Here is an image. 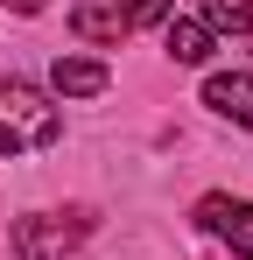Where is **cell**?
I'll return each instance as SVG.
<instances>
[{
	"label": "cell",
	"instance_id": "obj_9",
	"mask_svg": "<svg viewBox=\"0 0 253 260\" xmlns=\"http://www.w3.org/2000/svg\"><path fill=\"white\" fill-rule=\"evenodd\" d=\"M14 7H21V14H42V7H49V0H14Z\"/></svg>",
	"mask_w": 253,
	"mask_h": 260
},
{
	"label": "cell",
	"instance_id": "obj_8",
	"mask_svg": "<svg viewBox=\"0 0 253 260\" xmlns=\"http://www.w3.org/2000/svg\"><path fill=\"white\" fill-rule=\"evenodd\" d=\"M204 28H232V36H253V0H204Z\"/></svg>",
	"mask_w": 253,
	"mask_h": 260
},
{
	"label": "cell",
	"instance_id": "obj_3",
	"mask_svg": "<svg viewBox=\"0 0 253 260\" xmlns=\"http://www.w3.org/2000/svg\"><path fill=\"white\" fill-rule=\"evenodd\" d=\"M197 218H204L211 232L232 246L239 260H253V204H232V197H204L197 204Z\"/></svg>",
	"mask_w": 253,
	"mask_h": 260
},
{
	"label": "cell",
	"instance_id": "obj_4",
	"mask_svg": "<svg viewBox=\"0 0 253 260\" xmlns=\"http://www.w3.org/2000/svg\"><path fill=\"white\" fill-rule=\"evenodd\" d=\"M204 106L225 113V120H239V127H253V71H225V78H211V85H204Z\"/></svg>",
	"mask_w": 253,
	"mask_h": 260
},
{
	"label": "cell",
	"instance_id": "obj_7",
	"mask_svg": "<svg viewBox=\"0 0 253 260\" xmlns=\"http://www.w3.org/2000/svg\"><path fill=\"white\" fill-rule=\"evenodd\" d=\"M169 56H176V63H204V56H211V28L169 14Z\"/></svg>",
	"mask_w": 253,
	"mask_h": 260
},
{
	"label": "cell",
	"instance_id": "obj_5",
	"mask_svg": "<svg viewBox=\"0 0 253 260\" xmlns=\"http://www.w3.org/2000/svg\"><path fill=\"white\" fill-rule=\"evenodd\" d=\"M49 85L64 91V99H99V91L113 85V78H106V63H91V56H56Z\"/></svg>",
	"mask_w": 253,
	"mask_h": 260
},
{
	"label": "cell",
	"instance_id": "obj_2",
	"mask_svg": "<svg viewBox=\"0 0 253 260\" xmlns=\"http://www.w3.org/2000/svg\"><path fill=\"white\" fill-rule=\"evenodd\" d=\"M84 232H91V211H36V218L14 225V253L21 260H56L71 246H84Z\"/></svg>",
	"mask_w": 253,
	"mask_h": 260
},
{
	"label": "cell",
	"instance_id": "obj_1",
	"mask_svg": "<svg viewBox=\"0 0 253 260\" xmlns=\"http://www.w3.org/2000/svg\"><path fill=\"white\" fill-rule=\"evenodd\" d=\"M56 134H64V120H56V106H49L36 85L0 78V155H36Z\"/></svg>",
	"mask_w": 253,
	"mask_h": 260
},
{
	"label": "cell",
	"instance_id": "obj_6",
	"mask_svg": "<svg viewBox=\"0 0 253 260\" xmlns=\"http://www.w3.org/2000/svg\"><path fill=\"white\" fill-rule=\"evenodd\" d=\"M71 36L78 43H126L134 28H126L120 7H71Z\"/></svg>",
	"mask_w": 253,
	"mask_h": 260
}]
</instances>
